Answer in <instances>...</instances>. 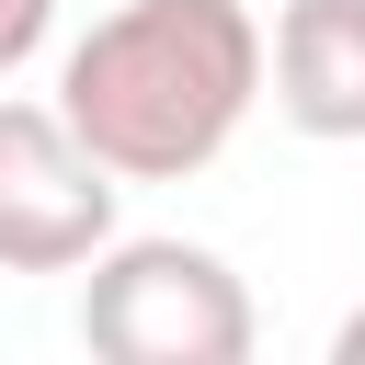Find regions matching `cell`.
<instances>
[{
	"instance_id": "1",
	"label": "cell",
	"mask_w": 365,
	"mask_h": 365,
	"mask_svg": "<svg viewBox=\"0 0 365 365\" xmlns=\"http://www.w3.org/2000/svg\"><path fill=\"white\" fill-rule=\"evenodd\" d=\"M262 103L251 0H114L57 57V114L114 182H194Z\"/></svg>"
},
{
	"instance_id": "2",
	"label": "cell",
	"mask_w": 365,
	"mask_h": 365,
	"mask_svg": "<svg viewBox=\"0 0 365 365\" xmlns=\"http://www.w3.org/2000/svg\"><path fill=\"white\" fill-rule=\"evenodd\" d=\"M80 342L103 365H251V285L205 240H103L80 262Z\"/></svg>"
},
{
	"instance_id": "3",
	"label": "cell",
	"mask_w": 365,
	"mask_h": 365,
	"mask_svg": "<svg viewBox=\"0 0 365 365\" xmlns=\"http://www.w3.org/2000/svg\"><path fill=\"white\" fill-rule=\"evenodd\" d=\"M114 171L68 137L57 103L0 91V274H80L114 240Z\"/></svg>"
},
{
	"instance_id": "4",
	"label": "cell",
	"mask_w": 365,
	"mask_h": 365,
	"mask_svg": "<svg viewBox=\"0 0 365 365\" xmlns=\"http://www.w3.org/2000/svg\"><path fill=\"white\" fill-rule=\"evenodd\" d=\"M262 80L297 137H365V0H285L262 34Z\"/></svg>"
},
{
	"instance_id": "5",
	"label": "cell",
	"mask_w": 365,
	"mask_h": 365,
	"mask_svg": "<svg viewBox=\"0 0 365 365\" xmlns=\"http://www.w3.org/2000/svg\"><path fill=\"white\" fill-rule=\"evenodd\" d=\"M46 34H57V0H0V80H11Z\"/></svg>"
},
{
	"instance_id": "6",
	"label": "cell",
	"mask_w": 365,
	"mask_h": 365,
	"mask_svg": "<svg viewBox=\"0 0 365 365\" xmlns=\"http://www.w3.org/2000/svg\"><path fill=\"white\" fill-rule=\"evenodd\" d=\"M331 365H365V308H354V319L331 331Z\"/></svg>"
}]
</instances>
